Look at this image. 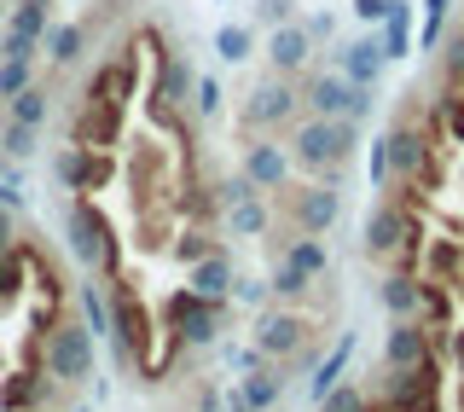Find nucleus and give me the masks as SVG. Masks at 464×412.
Instances as JSON below:
<instances>
[{"instance_id":"55","label":"nucleus","mask_w":464,"mask_h":412,"mask_svg":"<svg viewBox=\"0 0 464 412\" xmlns=\"http://www.w3.org/2000/svg\"><path fill=\"white\" fill-rule=\"evenodd\" d=\"M70 412H87V407H70Z\"/></svg>"},{"instance_id":"57","label":"nucleus","mask_w":464,"mask_h":412,"mask_svg":"<svg viewBox=\"0 0 464 412\" xmlns=\"http://www.w3.org/2000/svg\"><path fill=\"white\" fill-rule=\"evenodd\" d=\"M459 232H464V227H459Z\"/></svg>"},{"instance_id":"47","label":"nucleus","mask_w":464,"mask_h":412,"mask_svg":"<svg viewBox=\"0 0 464 412\" xmlns=\"http://www.w3.org/2000/svg\"><path fill=\"white\" fill-rule=\"evenodd\" d=\"M35 47H41V41H29V35H12V29L0 35V58H35Z\"/></svg>"},{"instance_id":"21","label":"nucleus","mask_w":464,"mask_h":412,"mask_svg":"<svg viewBox=\"0 0 464 412\" xmlns=\"http://www.w3.org/2000/svg\"><path fill=\"white\" fill-rule=\"evenodd\" d=\"M285 366H261V372H244L238 378V384H232V389H238V401H244V412H267L273 401H279V395H285Z\"/></svg>"},{"instance_id":"36","label":"nucleus","mask_w":464,"mask_h":412,"mask_svg":"<svg viewBox=\"0 0 464 412\" xmlns=\"http://www.w3.org/2000/svg\"><path fill=\"white\" fill-rule=\"evenodd\" d=\"M198 412H244V401H238V389H227V384H203Z\"/></svg>"},{"instance_id":"18","label":"nucleus","mask_w":464,"mask_h":412,"mask_svg":"<svg viewBox=\"0 0 464 412\" xmlns=\"http://www.w3.org/2000/svg\"><path fill=\"white\" fill-rule=\"evenodd\" d=\"M308 53H314V35L302 24H273V35H267V64L279 70V76H296L302 64H308Z\"/></svg>"},{"instance_id":"45","label":"nucleus","mask_w":464,"mask_h":412,"mask_svg":"<svg viewBox=\"0 0 464 412\" xmlns=\"http://www.w3.org/2000/svg\"><path fill=\"white\" fill-rule=\"evenodd\" d=\"M372 111H377V87H354V99H348V116L366 128V123H372Z\"/></svg>"},{"instance_id":"29","label":"nucleus","mask_w":464,"mask_h":412,"mask_svg":"<svg viewBox=\"0 0 464 412\" xmlns=\"http://www.w3.org/2000/svg\"><path fill=\"white\" fill-rule=\"evenodd\" d=\"M6 116H12V123L41 128V123H47V87H35V82H29L24 93H12V99H6Z\"/></svg>"},{"instance_id":"39","label":"nucleus","mask_w":464,"mask_h":412,"mask_svg":"<svg viewBox=\"0 0 464 412\" xmlns=\"http://www.w3.org/2000/svg\"><path fill=\"white\" fill-rule=\"evenodd\" d=\"M232 302H244V308H267V302H273V285H267V279H232Z\"/></svg>"},{"instance_id":"15","label":"nucleus","mask_w":464,"mask_h":412,"mask_svg":"<svg viewBox=\"0 0 464 412\" xmlns=\"http://www.w3.org/2000/svg\"><path fill=\"white\" fill-rule=\"evenodd\" d=\"M244 181L250 186H261V192H279V186H290V152L285 145H244Z\"/></svg>"},{"instance_id":"6","label":"nucleus","mask_w":464,"mask_h":412,"mask_svg":"<svg viewBox=\"0 0 464 412\" xmlns=\"http://www.w3.org/2000/svg\"><path fill=\"white\" fill-rule=\"evenodd\" d=\"M134 87H140V58L134 53H111V58H99V64L87 70L82 105H116L122 111L128 99H134Z\"/></svg>"},{"instance_id":"12","label":"nucleus","mask_w":464,"mask_h":412,"mask_svg":"<svg viewBox=\"0 0 464 412\" xmlns=\"http://www.w3.org/2000/svg\"><path fill=\"white\" fill-rule=\"evenodd\" d=\"M418 232V221L401 210V203H377L366 215V256H395V250Z\"/></svg>"},{"instance_id":"32","label":"nucleus","mask_w":464,"mask_h":412,"mask_svg":"<svg viewBox=\"0 0 464 412\" xmlns=\"http://www.w3.org/2000/svg\"><path fill=\"white\" fill-rule=\"evenodd\" d=\"M267 285H273V297H279V302H296V297H308V285H314V279L302 273L296 261H279V268H273V279H267Z\"/></svg>"},{"instance_id":"23","label":"nucleus","mask_w":464,"mask_h":412,"mask_svg":"<svg viewBox=\"0 0 464 412\" xmlns=\"http://www.w3.org/2000/svg\"><path fill=\"white\" fill-rule=\"evenodd\" d=\"M354 348H360V337H354V331H343V343H337L325 360L314 366V384H308V395H314V401H325V395L343 384V372H348V360H354Z\"/></svg>"},{"instance_id":"35","label":"nucleus","mask_w":464,"mask_h":412,"mask_svg":"<svg viewBox=\"0 0 464 412\" xmlns=\"http://www.w3.org/2000/svg\"><path fill=\"white\" fill-rule=\"evenodd\" d=\"M24 290V244L0 250V302H12Z\"/></svg>"},{"instance_id":"46","label":"nucleus","mask_w":464,"mask_h":412,"mask_svg":"<svg viewBox=\"0 0 464 412\" xmlns=\"http://www.w3.org/2000/svg\"><path fill=\"white\" fill-rule=\"evenodd\" d=\"M302 29H308L314 41H331V35H337V12H308V18H302Z\"/></svg>"},{"instance_id":"8","label":"nucleus","mask_w":464,"mask_h":412,"mask_svg":"<svg viewBox=\"0 0 464 412\" xmlns=\"http://www.w3.org/2000/svg\"><path fill=\"white\" fill-rule=\"evenodd\" d=\"M192 87H198V64L180 58V53H169L151 76V111L163 116V123H180V111L192 105Z\"/></svg>"},{"instance_id":"17","label":"nucleus","mask_w":464,"mask_h":412,"mask_svg":"<svg viewBox=\"0 0 464 412\" xmlns=\"http://www.w3.org/2000/svg\"><path fill=\"white\" fill-rule=\"evenodd\" d=\"M64 389L53 372H35V366H24V372H12L6 384H0V407L6 412H29L35 401H53V395Z\"/></svg>"},{"instance_id":"28","label":"nucleus","mask_w":464,"mask_h":412,"mask_svg":"<svg viewBox=\"0 0 464 412\" xmlns=\"http://www.w3.org/2000/svg\"><path fill=\"white\" fill-rule=\"evenodd\" d=\"M47 12H53V0H18L12 18H6V29H12V35L41 41V35H47Z\"/></svg>"},{"instance_id":"49","label":"nucleus","mask_w":464,"mask_h":412,"mask_svg":"<svg viewBox=\"0 0 464 412\" xmlns=\"http://www.w3.org/2000/svg\"><path fill=\"white\" fill-rule=\"evenodd\" d=\"M447 76L464 82V29H453V35H447Z\"/></svg>"},{"instance_id":"14","label":"nucleus","mask_w":464,"mask_h":412,"mask_svg":"<svg viewBox=\"0 0 464 412\" xmlns=\"http://www.w3.org/2000/svg\"><path fill=\"white\" fill-rule=\"evenodd\" d=\"M348 99H354V82H348L343 70H314V76L302 82V105L314 116H348Z\"/></svg>"},{"instance_id":"31","label":"nucleus","mask_w":464,"mask_h":412,"mask_svg":"<svg viewBox=\"0 0 464 412\" xmlns=\"http://www.w3.org/2000/svg\"><path fill=\"white\" fill-rule=\"evenodd\" d=\"M215 53H221L227 64H244V58L256 53V35L244 24H221V29H215Z\"/></svg>"},{"instance_id":"24","label":"nucleus","mask_w":464,"mask_h":412,"mask_svg":"<svg viewBox=\"0 0 464 412\" xmlns=\"http://www.w3.org/2000/svg\"><path fill=\"white\" fill-rule=\"evenodd\" d=\"M267 227H273L267 192H256V198H238V203L227 210V232H232V239H261Z\"/></svg>"},{"instance_id":"51","label":"nucleus","mask_w":464,"mask_h":412,"mask_svg":"<svg viewBox=\"0 0 464 412\" xmlns=\"http://www.w3.org/2000/svg\"><path fill=\"white\" fill-rule=\"evenodd\" d=\"M261 18H267V24H290V12H296V0H261Z\"/></svg>"},{"instance_id":"7","label":"nucleus","mask_w":464,"mask_h":412,"mask_svg":"<svg viewBox=\"0 0 464 412\" xmlns=\"http://www.w3.org/2000/svg\"><path fill=\"white\" fill-rule=\"evenodd\" d=\"M296 105H302V87L290 82V76H273V82H261L256 93L244 99L238 123L250 128V134H261V128H279V123H290V116H296Z\"/></svg>"},{"instance_id":"22","label":"nucleus","mask_w":464,"mask_h":412,"mask_svg":"<svg viewBox=\"0 0 464 412\" xmlns=\"http://www.w3.org/2000/svg\"><path fill=\"white\" fill-rule=\"evenodd\" d=\"M377 302H383L395 319H418V308H424V279H412V273H389L383 285H377Z\"/></svg>"},{"instance_id":"42","label":"nucleus","mask_w":464,"mask_h":412,"mask_svg":"<svg viewBox=\"0 0 464 412\" xmlns=\"http://www.w3.org/2000/svg\"><path fill=\"white\" fill-rule=\"evenodd\" d=\"M435 116L447 123V134H453L459 145H464V93H447L441 105H435Z\"/></svg>"},{"instance_id":"54","label":"nucleus","mask_w":464,"mask_h":412,"mask_svg":"<svg viewBox=\"0 0 464 412\" xmlns=\"http://www.w3.org/2000/svg\"><path fill=\"white\" fill-rule=\"evenodd\" d=\"M453 360H459V372H464V331H453Z\"/></svg>"},{"instance_id":"11","label":"nucleus","mask_w":464,"mask_h":412,"mask_svg":"<svg viewBox=\"0 0 464 412\" xmlns=\"http://www.w3.org/2000/svg\"><path fill=\"white\" fill-rule=\"evenodd\" d=\"M53 181L64 186V192H99V186L111 181V157L87 152V145H64V152L53 157Z\"/></svg>"},{"instance_id":"38","label":"nucleus","mask_w":464,"mask_h":412,"mask_svg":"<svg viewBox=\"0 0 464 412\" xmlns=\"http://www.w3.org/2000/svg\"><path fill=\"white\" fill-rule=\"evenodd\" d=\"M447 6H453V0H424V29H418V41H424V53H430V47H441V24H447Z\"/></svg>"},{"instance_id":"52","label":"nucleus","mask_w":464,"mask_h":412,"mask_svg":"<svg viewBox=\"0 0 464 412\" xmlns=\"http://www.w3.org/2000/svg\"><path fill=\"white\" fill-rule=\"evenodd\" d=\"M354 18L360 24H383L389 18V0H354Z\"/></svg>"},{"instance_id":"27","label":"nucleus","mask_w":464,"mask_h":412,"mask_svg":"<svg viewBox=\"0 0 464 412\" xmlns=\"http://www.w3.org/2000/svg\"><path fill=\"white\" fill-rule=\"evenodd\" d=\"M285 261H296L308 279H325V268H331V256H325V244L314 239V232H296L290 239V250H285Z\"/></svg>"},{"instance_id":"37","label":"nucleus","mask_w":464,"mask_h":412,"mask_svg":"<svg viewBox=\"0 0 464 412\" xmlns=\"http://www.w3.org/2000/svg\"><path fill=\"white\" fill-rule=\"evenodd\" d=\"M319 412H377V407H372L354 384H337V389L325 395V401H319Z\"/></svg>"},{"instance_id":"53","label":"nucleus","mask_w":464,"mask_h":412,"mask_svg":"<svg viewBox=\"0 0 464 412\" xmlns=\"http://www.w3.org/2000/svg\"><path fill=\"white\" fill-rule=\"evenodd\" d=\"M12 244H18V232H12V210L0 203V250H12Z\"/></svg>"},{"instance_id":"2","label":"nucleus","mask_w":464,"mask_h":412,"mask_svg":"<svg viewBox=\"0 0 464 412\" xmlns=\"http://www.w3.org/2000/svg\"><path fill=\"white\" fill-rule=\"evenodd\" d=\"M64 244H70V256H76L87 273H111L116 268L111 221H105V210H93V203H70L64 210Z\"/></svg>"},{"instance_id":"20","label":"nucleus","mask_w":464,"mask_h":412,"mask_svg":"<svg viewBox=\"0 0 464 412\" xmlns=\"http://www.w3.org/2000/svg\"><path fill=\"white\" fill-rule=\"evenodd\" d=\"M232 279H238V268H232V250H203V256L192 261V290L198 297H232Z\"/></svg>"},{"instance_id":"10","label":"nucleus","mask_w":464,"mask_h":412,"mask_svg":"<svg viewBox=\"0 0 464 412\" xmlns=\"http://www.w3.org/2000/svg\"><path fill=\"white\" fill-rule=\"evenodd\" d=\"M256 343H261V355H267V360H296L302 348L314 343V326L302 314H285V308H261Z\"/></svg>"},{"instance_id":"43","label":"nucleus","mask_w":464,"mask_h":412,"mask_svg":"<svg viewBox=\"0 0 464 412\" xmlns=\"http://www.w3.org/2000/svg\"><path fill=\"white\" fill-rule=\"evenodd\" d=\"M0 203H6V210H24V169L18 163L0 174Z\"/></svg>"},{"instance_id":"16","label":"nucleus","mask_w":464,"mask_h":412,"mask_svg":"<svg viewBox=\"0 0 464 412\" xmlns=\"http://www.w3.org/2000/svg\"><path fill=\"white\" fill-rule=\"evenodd\" d=\"M424 355H435V337H430V326H418V319H395L389 326V337H383V366H418Z\"/></svg>"},{"instance_id":"48","label":"nucleus","mask_w":464,"mask_h":412,"mask_svg":"<svg viewBox=\"0 0 464 412\" xmlns=\"http://www.w3.org/2000/svg\"><path fill=\"white\" fill-rule=\"evenodd\" d=\"M227 360L238 366V372H261V366H267V355H261V343H250V348H227Z\"/></svg>"},{"instance_id":"4","label":"nucleus","mask_w":464,"mask_h":412,"mask_svg":"<svg viewBox=\"0 0 464 412\" xmlns=\"http://www.w3.org/2000/svg\"><path fill=\"white\" fill-rule=\"evenodd\" d=\"M279 215L290 221V232H314V239H325V232L343 221V186H331V181L302 186V192H290L279 203Z\"/></svg>"},{"instance_id":"41","label":"nucleus","mask_w":464,"mask_h":412,"mask_svg":"<svg viewBox=\"0 0 464 412\" xmlns=\"http://www.w3.org/2000/svg\"><path fill=\"white\" fill-rule=\"evenodd\" d=\"M192 111H198V116H221V82H215V76H198V87H192Z\"/></svg>"},{"instance_id":"34","label":"nucleus","mask_w":464,"mask_h":412,"mask_svg":"<svg viewBox=\"0 0 464 412\" xmlns=\"http://www.w3.org/2000/svg\"><path fill=\"white\" fill-rule=\"evenodd\" d=\"M76 302H82V314H87V331L111 337V302L99 297V285H82V290H76Z\"/></svg>"},{"instance_id":"1","label":"nucleus","mask_w":464,"mask_h":412,"mask_svg":"<svg viewBox=\"0 0 464 412\" xmlns=\"http://www.w3.org/2000/svg\"><path fill=\"white\" fill-rule=\"evenodd\" d=\"M360 152V123L354 116H308L290 134V157L308 174H343V163Z\"/></svg>"},{"instance_id":"50","label":"nucleus","mask_w":464,"mask_h":412,"mask_svg":"<svg viewBox=\"0 0 464 412\" xmlns=\"http://www.w3.org/2000/svg\"><path fill=\"white\" fill-rule=\"evenodd\" d=\"M366 169H372V181H377V186L395 174V169H389V140H377V145H372V163H366Z\"/></svg>"},{"instance_id":"5","label":"nucleus","mask_w":464,"mask_h":412,"mask_svg":"<svg viewBox=\"0 0 464 412\" xmlns=\"http://www.w3.org/2000/svg\"><path fill=\"white\" fill-rule=\"evenodd\" d=\"M47 372L58 384H87L93 378V331L87 326H70V319H58L47 331Z\"/></svg>"},{"instance_id":"33","label":"nucleus","mask_w":464,"mask_h":412,"mask_svg":"<svg viewBox=\"0 0 464 412\" xmlns=\"http://www.w3.org/2000/svg\"><path fill=\"white\" fill-rule=\"evenodd\" d=\"M35 134H41V128L12 123V116H6V134H0V145H6V157H12V163H29V157H35Z\"/></svg>"},{"instance_id":"25","label":"nucleus","mask_w":464,"mask_h":412,"mask_svg":"<svg viewBox=\"0 0 464 412\" xmlns=\"http://www.w3.org/2000/svg\"><path fill=\"white\" fill-rule=\"evenodd\" d=\"M377 41H383L389 64L412 53V6H406V0H389V18H383V35H377Z\"/></svg>"},{"instance_id":"44","label":"nucleus","mask_w":464,"mask_h":412,"mask_svg":"<svg viewBox=\"0 0 464 412\" xmlns=\"http://www.w3.org/2000/svg\"><path fill=\"white\" fill-rule=\"evenodd\" d=\"M395 412H441V389H418V395H401Z\"/></svg>"},{"instance_id":"26","label":"nucleus","mask_w":464,"mask_h":412,"mask_svg":"<svg viewBox=\"0 0 464 412\" xmlns=\"http://www.w3.org/2000/svg\"><path fill=\"white\" fill-rule=\"evenodd\" d=\"M41 47H47V58H53V64H76V58H82V47H87V24H47Z\"/></svg>"},{"instance_id":"30","label":"nucleus","mask_w":464,"mask_h":412,"mask_svg":"<svg viewBox=\"0 0 464 412\" xmlns=\"http://www.w3.org/2000/svg\"><path fill=\"white\" fill-rule=\"evenodd\" d=\"M424 261H430V279H441V285H453V279H459V261H464V250H459L453 239H430Z\"/></svg>"},{"instance_id":"56","label":"nucleus","mask_w":464,"mask_h":412,"mask_svg":"<svg viewBox=\"0 0 464 412\" xmlns=\"http://www.w3.org/2000/svg\"><path fill=\"white\" fill-rule=\"evenodd\" d=\"M459 401H464V389H459Z\"/></svg>"},{"instance_id":"19","label":"nucleus","mask_w":464,"mask_h":412,"mask_svg":"<svg viewBox=\"0 0 464 412\" xmlns=\"http://www.w3.org/2000/svg\"><path fill=\"white\" fill-rule=\"evenodd\" d=\"M70 134H76V145H87V152H105V145H116V134H122V111L116 105H82L76 123H70Z\"/></svg>"},{"instance_id":"9","label":"nucleus","mask_w":464,"mask_h":412,"mask_svg":"<svg viewBox=\"0 0 464 412\" xmlns=\"http://www.w3.org/2000/svg\"><path fill=\"white\" fill-rule=\"evenodd\" d=\"M145 337H151V326H145L140 297L128 285H111V355H116V366H134Z\"/></svg>"},{"instance_id":"13","label":"nucleus","mask_w":464,"mask_h":412,"mask_svg":"<svg viewBox=\"0 0 464 412\" xmlns=\"http://www.w3.org/2000/svg\"><path fill=\"white\" fill-rule=\"evenodd\" d=\"M383 64H389L383 41H372V35L366 41H348V47H331V70H343L354 87H377V82H383Z\"/></svg>"},{"instance_id":"40","label":"nucleus","mask_w":464,"mask_h":412,"mask_svg":"<svg viewBox=\"0 0 464 412\" xmlns=\"http://www.w3.org/2000/svg\"><path fill=\"white\" fill-rule=\"evenodd\" d=\"M29 87V58H0V99L24 93Z\"/></svg>"},{"instance_id":"3","label":"nucleus","mask_w":464,"mask_h":412,"mask_svg":"<svg viewBox=\"0 0 464 412\" xmlns=\"http://www.w3.org/2000/svg\"><path fill=\"white\" fill-rule=\"evenodd\" d=\"M163 319L180 326L186 348H215V337H221V326H227V297H198L192 285H180L163 302Z\"/></svg>"}]
</instances>
